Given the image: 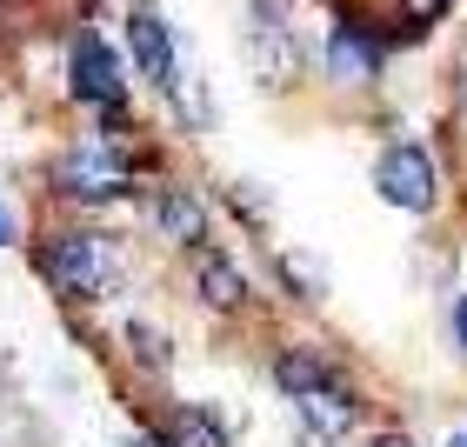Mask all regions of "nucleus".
Listing matches in <instances>:
<instances>
[{
    "mask_svg": "<svg viewBox=\"0 0 467 447\" xmlns=\"http://www.w3.org/2000/svg\"><path fill=\"white\" fill-rule=\"evenodd\" d=\"M461 88H467V60H461Z\"/></svg>",
    "mask_w": 467,
    "mask_h": 447,
    "instance_id": "22",
    "label": "nucleus"
},
{
    "mask_svg": "<svg viewBox=\"0 0 467 447\" xmlns=\"http://www.w3.org/2000/svg\"><path fill=\"white\" fill-rule=\"evenodd\" d=\"M127 447H167L161 434H127Z\"/></svg>",
    "mask_w": 467,
    "mask_h": 447,
    "instance_id": "20",
    "label": "nucleus"
},
{
    "mask_svg": "<svg viewBox=\"0 0 467 447\" xmlns=\"http://www.w3.org/2000/svg\"><path fill=\"white\" fill-rule=\"evenodd\" d=\"M267 380L281 400H301L314 388H327V380H341V360H334L321 340H281V348L267 354Z\"/></svg>",
    "mask_w": 467,
    "mask_h": 447,
    "instance_id": "11",
    "label": "nucleus"
},
{
    "mask_svg": "<svg viewBox=\"0 0 467 447\" xmlns=\"http://www.w3.org/2000/svg\"><path fill=\"white\" fill-rule=\"evenodd\" d=\"M140 214H147V234L174 254H194L214 241V201L181 174H161L154 187H140Z\"/></svg>",
    "mask_w": 467,
    "mask_h": 447,
    "instance_id": "7",
    "label": "nucleus"
},
{
    "mask_svg": "<svg viewBox=\"0 0 467 447\" xmlns=\"http://www.w3.org/2000/svg\"><path fill=\"white\" fill-rule=\"evenodd\" d=\"M47 187L67 207L100 214V207H120V201H134L147 187V154L134 147V134H114V127L94 120V127H80V134L54 154Z\"/></svg>",
    "mask_w": 467,
    "mask_h": 447,
    "instance_id": "2",
    "label": "nucleus"
},
{
    "mask_svg": "<svg viewBox=\"0 0 467 447\" xmlns=\"http://www.w3.org/2000/svg\"><path fill=\"white\" fill-rule=\"evenodd\" d=\"M34 274L47 281L60 301L74 307H100L114 301V294L134 281V254H127V241L114 227H47L34 241Z\"/></svg>",
    "mask_w": 467,
    "mask_h": 447,
    "instance_id": "1",
    "label": "nucleus"
},
{
    "mask_svg": "<svg viewBox=\"0 0 467 447\" xmlns=\"http://www.w3.org/2000/svg\"><path fill=\"white\" fill-rule=\"evenodd\" d=\"M234 40H241V68L254 74V88L287 94V88L307 80V40H301V27H294L287 0H247Z\"/></svg>",
    "mask_w": 467,
    "mask_h": 447,
    "instance_id": "4",
    "label": "nucleus"
},
{
    "mask_svg": "<svg viewBox=\"0 0 467 447\" xmlns=\"http://www.w3.org/2000/svg\"><path fill=\"white\" fill-rule=\"evenodd\" d=\"M0 247H20V214H14L7 194H0Z\"/></svg>",
    "mask_w": 467,
    "mask_h": 447,
    "instance_id": "18",
    "label": "nucleus"
},
{
    "mask_svg": "<svg viewBox=\"0 0 467 447\" xmlns=\"http://www.w3.org/2000/svg\"><path fill=\"white\" fill-rule=\"evenodd\" d=\"M448 447H467V428H461V434H454V441H448Z\"/></svg>",
    "mask_w": 467,
    "mask_h": 447,
    "instance_id": "21",
    "label": "nucleus"
},
{
    "mask_svg": "<svg viewBox=\"0 0 467 447\" xmlns=\"http://www.w3.org/2000/svg\"><path fill=\"white\" fill-rule=\"evenodd\" d=\"M454 7H461V0H394V27L388 34L394 40H428Z\"/></svg>",
    "mask_w": 467,
    "mask_h": 447,
    "instance_id": "15",
    "label": "nucleus"
},
{
    "mask_svg": "<svg viewBox=\"0 0 467 447\" xmlns=\"http://www.w3.org/2000/svg\"><path fill=\"white\" fill-rule=\"evenodd\" d=\"M294 408V421H301V434L307 441H321V447H334V441H348V434H360V388L341 374V380H327V388H314V394H301V400H287Z\"/></svg>",
    "mask_w": 467,
    "mask_h": 447,
    "instance_id": "10",
    "label": "nucleus"
},
{
    "mask_svg": "<svg viewBox=\"0 0 467 447\" xmlns=\"http://www.w3.org/2000/svg\"><path fill=\"white\" fill-rule=\"evenodd\" d=\"M448 334H454V348L467 354V287L454 294V307H448Z\"/></svg>",
    "mask_w": 467,
    "mask_h": 447,
    "instance_id": "17",
    "label": "nucleus"
},
{
    "mask_svg": "<svg viewBox=\"0 0 467 447\" xmlns=\"http://www.w3.org/2000/svg\"><path fill=\"white\" fill-rule=\"evenodd\" d=\"M274 281H281L294 301H327V267L314 261L307 247H281L274 254Z\"/></svg>",
    "mask_w": 467,
    "mask_h": 447,
    "instance_id": "14",
    "label": "nucleus"
},
{
    "mask_svg": "<svg viewBox=\"0 0 467 447\" xmlns=\"http://www.w3.org/2000/svg\"><path fill=\"white\" fill-rule=\"evenodd\" d=\"M120 54H127V74H140L154 94H167V80L187 68L174 20H167L154 0H127V47Z\"/></svg>",
    "mask_w": 467,
    "mask_h": 447,
    "instance_id": "8",
    "label": "nucleus"
},
{
    "mask_svg": "<svg viewBox=\"0 0 467 447\" xmlns=\"http://www.w3.org/2000/svg\"><path fill=\"white\" fill-rule=\"evenodd\" d=\"M388 47H394V34L380 27L374 14L334 0V20L321 34V74L334 80V88H374V80L388 74Z\"/></svg>",
    "mask_w": 467,
    "mask_h": 447,
    "instance_id": "5",
    "label": "nucleus"
},
{
    "mask_svg": "<svg viewBox=\"0 0 467 447\" xmlns=\"http://www.w3.org/2000/svg\"><path fill=\"white\" fill-rule=\"evenodd\" d=\"M0 20H7V0H0Z\"/></svg>",
    "mask_w": 467,
    "mask_h": 447,
    "instance_id": "23",
    "label": "nucleus"
},
{
    "mask_svg": "<svg viewBox=\"0 0 467 447\" xmlns=\"http://www.w3.org/2000/svg\"><path fill=\"white\" fill-rule=\"evenodd\" d=\"M161 441L167 447H234L227 421L207 408V400H174V408L161 414Z\"/></svg>",
    "mask_w": 467,
    "mask_h": 447,
    "instance_id": "12",
    "label": "nucleus"
},
{
    "mask_svg": "<svg viewBox=\"0 0 467 447\" xmlns=\"http://www.w3.org/2000/svg\"><path fill=\"white\" fill-rule=\"evenodd\" d=\"M187 294H194V301L207 307V314H241V307H254V281H247V267L234 261L227 247H194L187 254Z\"/></svg>",
    "mask_w": 467,
    "mask_h": 447,
    "instance_id": "9",
    "label": "nucleus"
},
{
    "mask_svg": "<svg viewBox=\"0 0 467 447\" xmlns=\"http://www.w3.org/2000/svg\"><path fill=\"white\" fill-rule=\"evenodd\" d=\"M67 100L80 114H94L100 127H114V134H134V94H127V54L114 47L108 34L94 27V20H80L67 34Z\"/></svg>",
    "mask_w": 467,
    "mask_h": 447,
    "instance_id": "3",
    "label": "nucleus"
},
{
    "mask_svg": "<svg viewBox=\"0 0 467 447\" xmlns=\"http://www.w3.org/2000/svg\"><path fill=\"white\" fill-rule=\"evenodd\" d=\"M360 447H420V441H414V434H400V428H374Z\"/></svg>",
    "mask_w": 467,
    "mask_h": 447,
    "instance_id": "19",
    "label": "nucleus"
},
{
    "mask_svg": "<svg viewBox=\"0 0 467 447\" xmlns=\"http://www.w3.org/2000/svg\"><path fill=\"white\" fill-rule=\"evenodd\" d=\"M120 348L140 360V374H167V368H174V340H167L161 327H147V321H127L120 327Z\"/></svg>",
    "mask_w": 467,
    "mask_h": 447,
    "instance_id": "16",
    "label": "nucleus"
},
{
    "mask_svg": "<svg viewBox=\"0 0 467 447\" xmlns=\"http://www.w3.org/2000/svg\"><path fill=\"white\" fill-rule=\"evenodd\" d=\"M161 108L174 114V120L187 127V134H207V127L221 120V108H214V88H207V80H201V68H194V60H187V68H181L174 80H167Z\"/></svg>",
    "mask_w": 467,
    "mask_h": 447,
    "instance_id": "13",
    "label": "nucleus"
},
{
    "mask_svg": "<svg viewBox=\"0 0 467 447\" xmlns=\"http://www.w3.org/2000/svg\"><path fill=\"white\" fill-rule=\"evenodd\" d=\"M368 181H374V194L388 201L394 214L428 221L434 207H441V161H434V147L414 140V134H400V140L380 147L374 167H368Z\"/></svg>",
    "mask_w": 467,
    "mask_h": 447,
    "instance_id": "6",
    "label": "nucleus"
}]
</instances>
